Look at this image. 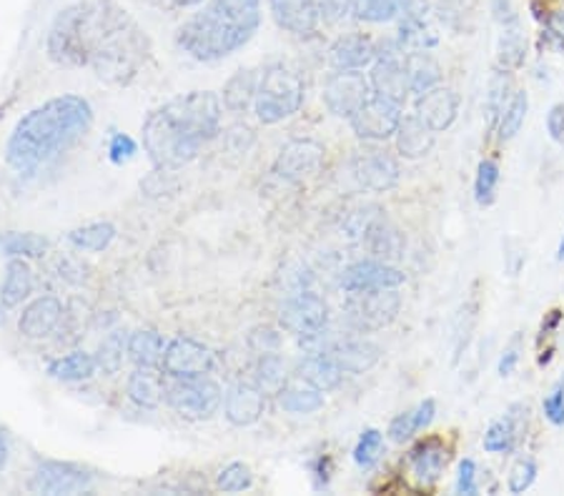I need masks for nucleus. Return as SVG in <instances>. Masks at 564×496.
<instances>
[{"mask_svg": "<svg viewBox=\"0 0 564 496\" xmlns=\"http://www.w3.org/2000/svg\"><path fill=\"white\" fill-rule=\"evenodd\" d=\"M318 8H322V18L344 21L354 8V0H318Z\"/></svg>", "mask_w": 564, "mask_h": 496, "instance_id": "56", "label": "nucleus"}, {"mask_svg": "<svg viewBox=\"0 0 564 496\" xmlns=\"http://www.w3.org/2000/svg\"><path fill=\"white\" fill-rule=\"evenodd\" d=\"M48 58L63 69H88L111 86H128L151 58V40L116 0H78L55 15Z\"/></svg>", "mask_w": 564, "mask_h": 496, "instance_id": "1", "label": "nucleus"}, {"mask_svg": "<svg viewBox=\"0 0 564 496\" xmlns=\"http://www.w3.org/2000/svg\"><path fill=\"white\" fill-rule=\"evenodd\" d=\"M166 394H168V386L163 384V379L156 369L136 367V371L128 379V396L136 407L159 409L163 399H166Z\"/></svg>", "mask_w": 564, "mask_h": 496, "instance_id": "28", "label": "nucleus"}, {"mask_svg": "<svg viewBox=\"0 0 564 496\" xmlns=\"http://www.w3.org/2000/svg\"><path fill=\"white\" fill-rule=\"evenodd\" d=\"M562 319H564V313H562V309H552L550 313H547L544 317V321H542V328H539V342H542V338H547V336H552L554 331L560 328V324H562Z\"/></svg>", "mask_w": 564, "mask_h": 496, "instance_id": "59", "label": "nucleus"}, {"mask_svg": "<svg viewBox=\"0 0 564 496\" xmlns=\"http://www.w3.org/2000/svg\"><path fill=\"white\" fill-rule=\"evenodd\" d=\"M404 48L397 44L376 46V61L369 71V86L374 96L387 98V101L404 106L409 98V83L404 71Z\"/></svg>", "mask_w": 564, "mask_h": 496, "instance_id": "9", "label": "nucleus"}, {"mask_svg": "<svg viewBox=\"0 0 564 496\" xmlns=\"http://www.w3.org/2000/svg\"><path fill=\"white\" fill-rule=\"evenodd\" d=\"M519 363V342L514 338V342L506 346L500 363H497V371H500V376H512V371L517 369Z\"/></svg>", "mask_w": 564, "mask_h": 496, "instance_id": "57", "label": "nucleus"}, {"mask_svg": "<svg viewBox=\"0 0 564 496\" xmlns=\"http://www.w3.org/2000/svg\"><path fill=\"white\" fill-rule=\"evenodd\" d=\"M510 90H512V73L506 69H500L489 80V90H487V101H485V111H487V123L489 131L497 128V121H500L502 111L510 103Z\"/></svg>", "mask_w": 564, "mask_h": 496, "instance_id": "42", "label": "nucleus"}, {"mask_svg": "<svg viewBox=\"0 0 564 496\" xmlns=\"http://www.w3.org/2000/svg\"><path fill=\"white\" fill-rule=\"evenodd\" d=\"M176 5H181V8H188V5H199L201 0H174Z\"/></svg>", "mask_w": 564, "mask_h": 496, "instance_id": "62", "label": "nucleus"}, {"mask_svg": "<svg viewBox=\"0 0 564 496\" xmlns=\"http://www.w3.org/2000/svg\"><path fill=\"white\" fill-rule=\"evenodd\" d=\"M261 76L253 69L236 71L231 78L226 80L224 90H221V103L228 113H247L253 103H256Z\"/></svg>", "mask_w": 564, "mask_h": 496, "instance_id": "26", "label": "nucleus"}, {"mask_svg": "<svg viewBox=\"0 0 564 496\" xmlns=\"http://www.w3.org/2000/svg\"><path fill=\"white\" fill-rule=\"evenodd\" d=\"M33 286H36V276H33L28 259H11L5 266L3 286H0V306L5 309L21 306L33 294Z\"/></svg>", "mask_w": 564, "mask_h": 496, "instance_id": "29", "label": "nucleus"}, {"mask_svg": "<svg viewBox=\"0 0 564 496\" xmlns=\"http://www.w3.org/2000/svg\"><path fill=\"white\" fill-rule=\"evenodd\" d=\"M369 78H364V73L359 71L334 73L324 86V103L337 119H351V115L369 101Z\"/></svg>", "mask_w": 564, "mask_h": 496, "instance_id": "13", "label": "nucleus"}, {"mask_svg": "<svg viewBox=\"0 0 564 496\" xmlns=\"http://www.w3.org/2000/svg\"><path fill=\"white\" fill-rule=\"evenodd\" d=\"M542 411L550 424L554 426H564V382H560L557 386L547 394V399L542 404Z\"/></svg>", "mask_w": 564, "mask_h": 496, "instance_id": "52", "label": "nucleus"}, {"mask_svg": "<svg viewBox=\"0 0 564 496\" xmlns=\"http://www.w3.org/2000/svg\"><path fill=\"white\" fill-rule=\"evenodd\" d=\"M109 156L113 163H126L136 156V140L126 136V134H116L111 138V146H109Z\"/></svg>", "mask_w": 564, "mask_h": 496, "instance_id": "54", "label": "nucleus"}, {"mask_svg": "<svg viewBox=\"0 0 564 496\" xmlns=\"http://www.w3.org/2000/svg\"><path fill=\"white\" fill-rule=\"evenodd\" d=\"M63 321V303L59 296H38L23 309L18 319V331L26 338L51 336Z\"/></svg>", "mask_w": 564, "mask_h": 496, "instance_id": "21", "label": "nucleus"}, {"mask_svg": "<svg viewBox=\"0 0 564 496\" xmlns=\"http://www.w3.org/2000/svg\"><path fill=\"white\" fill-rule=\"evenodd\" d=\"M276 26L293 36H312L322 21L318 0H268Z\"/></svg>", "mask_w": 564, "mask_h": 496, "instance_id": "19", "label": "nucleus"}, {"mask_svg": "<svg viewBox=\"0 0 564 496\" xmlns=\"http://www.w3.org/2000/svg\"><path fill=\"white\" fill-rule=\"evenodd\" d=\"M381 219V209L376 206H362V209H354L344 221V234L354 241H364V236L369 234L372 226Z\"/></svg>", "mask_w": 564, "mask_h": 496, "instance_id": "46", "label": "nucleus"}, {"mask_svg": "<svg viewBox=\"0 0 564 496\" xmlns=\"http://www.w3.org/2000/svg\"><path fill=\"white\" fill-rule=\"evenodd\" d=\"M0 251L8 259H43L48 251V238L38 234H21V231H8L0 236Z\"/></svg>", "mask_w": 564, "mask_h": 496, "instance_id": "37", "label": "nucleus"}, {"mask_svg": "<svg viewBox=\"0 0 564 496\" xmlns=\"http://www.w3.org/2000/svg\"><path fill=\"white\" fill-rule=\"evenodd\" d=\"M497 58H500V69H506V71L519 69V65L525 63L527 36H525V30H522L519 21L506 23V26H502L500 53H497Z\"/></svg>", "mask_w": 564, "mask_h": 496, "instance_id": "38", "label": "nucleus"}, {"mask_svg": "<svg viewBox=\"0 0 564 496\" xmlns=\"http://www.w3.org/2000/svg\"><path fill=\"white\" fill-rule=\"evenodd\" d=\"M249 344H251V349L259 354H274V351H279L281 336L276 334L274 328H253L249 334Z\"/></svg>", "mask_w": 564, "mask_h": 496, "instance_id": "53", "label": "nucleus"}, {"mask_svg": "<svg viewBox=\"0 0 564 496\" xmlns=\"http://www.w3.org/2000/svg\"><path fill=\"white\" fill-rule=\"evenodd\" d=\"M324 146L312 138L289 140L274 161L276 178L286 184H301V181L316 176L324 165Z\"/></svg>", "mask_w": 564, "mask_h": 496, "instance_id": "12", "label": "nucleus"}, {"mask_svg": "<svg viewBox=\"0 0 564 496\" xmlns=\"http://www.w3.org/2000/svg\"><path fill=\"white\" fill-rule=\"evenodd\" d=\"M364 244L369 248V253L374 259L379 261H394L399 256L404 253V238H402V231L397 226H391L387 219H379L372 226L369 234L364 236Z\"/></svg>", "mask_w": 564, "mask_h": 496, "instance_id": "32", "label": "nucleus"}, {"mask_svg": "<svg viewBox=\"0 0 564 496\" xmlns=\"http://www.w3.org/2000/svg\"><path fill=\"white\" fill-rule=\"evenodd\" d=\"M381 449H384V434L379 432V429H366V432L359 436V444L354 449V461L362 469H369L376 464V461H379Z\"/></svg>", "mask_w": 564, "mask_h": 496, "instance_id": "47", "label": "nucleus"}, {"mask_svg": "<svg viewBox=\"0 0 564 496\" xmlns=\"http://www.w3.org/2000/svg\"><path fill=\"white\" fill-rule=\"evenodd\" d=\"M116 226L109 221H96V223H88V226H80V228H73L68 234V241L80 248V251H105L113 244V238H116Z\"/></svg>", "mask_w": 564, "mask_h": 496, "instance_id": "40", "label": "nucleus"}, {"mask_svg": "<svg viewBox=\"0 0 564 496\" xmlns=\"http://www.w3.org/2000/svg\"><path fill=\"white\" fill-rule=\"evenodd\" d=\"M126 354H128V334L126 331H111V334L98 344V351L93 354L98 371H103L105 376L118 374L121 367H124Z\"/></svg>", "mask_w": 564, "mask_h": 496, "instance_id": "39", "label": "nucleus"}, {"mask_svg": "<svg viewBox=\"0 0 564 496\" xmlns=\"http://www.w3.org/2000/svg\"><path fill=\"white\" fill-rule=\"evenodd\" d=\"M404 284V271L391 266L389 261L366 259L351 263L339 278V286L347 294H364V292H381V288H399Z\"/></svg>", "mask_w": 564, "mask_h": 496, "instance_id": "16", "label": "nucleus"}, {"mask_svg": "<svg viewBox=\"0 0 564 496\" xmlns=\"http://www.w3.org/2000/svg\"><path fill=\"white\" fill-rule=\"evenodd\" d=\"M351 13L364 23H389L399 18V0H354Z\"/></svg>", "mask_w": 564, "mask_h": 496, "instance_id": "44", "label": "nucleus"}, {"mask_svg": "<svg viewBox=\"0 0 564 496\" xmlns=\"http://www.w3.org/2000/svg\"><path fill=\"white\" fill-rule=\"evenodd\" d=\"M527 111H529V96L525 94V90H517V94L510 98V103H506L500 121H497L494 131H497V136H500V140H512L519 134L522 126H525V121H527Z\"/></svg>", "mask_w": 564, "mask_h": 496, "instance_id": "43", "label": "nucleus"}, {"mask_svg": "<svg viewBox=\"0 0 564 496\" xmlns=\"http://www.w3.org/2000/svg\"><path fill=\"white\" fill-rule=\"evenodd\" d=\"M557 261H564V234H562V241L557 246Z\"/></svg>", "mask_w": 564, "mask_h": 496, "instance_id": "63", "label": "nucleus"}, {"mask_svg": "<svg viewBox=\"0 0 564 496\" xmlns=\"http://www.w3.org/2000/svg\"><path fill=\"white\" fill-rule=\"evenodd\" d=\"M93 486V474L71 461H40L33 471L28 489L33 494H84Z\"/></svg>", "mask_w": 564, "mask_h": 496, "instance_id": "11", "label": "nucleus"}, {"mask_svg": "<svg viewBox=\"0 0 564 496\" xmlns=\"http://www.w3.org/2000/svg\"><path fill=\"white\" fill-rule=\"evenodd\" d=\"M279 321L284 331L312 342V338L322 336L326 326H329V306H326V301L314 288H301V292L286 294Z\"/></svg>", "mask_w": 564, "mask_h": 496, "instance_id": "8", "label": "nucleus"}, {"mask_svg": "<svg viewBox=\"0 0 564 496\" xmlns=\"http://www.w3.org/2000/svg\"><path fill=\"white\" fill-rule=\"evenodd\" d=\"M527 419L529 409L525 404H514L502 419H497L485 434V451L489 454H510L517 449V444L525 439L527 434Z\"/></svg>", "mask_w": 564, "mask_h": 496, "instance_id": "18", "label": "nucleus"}, {"mask_svg": "<svg viewBox=\"0 0 564 496\" xmlns=\"http://www.w3.org/2000/svg\"><path fill=\"white\" fill-rule=\"evenodd\" d=\"M329 357L337 361V367L344 374H366V371L376 367V361L381 357V349L374 342L366 338H344L324 349Z\"/></svg>", "mask_w": 564, "mask_h": 496, "instance_id": "22", "label": "nucleus"}, {"mask_svg": "<svg viewBox=\"0 0 564 496\" xmlns=\"http://www.w3.org/2000/svg\"><path fill=\"white\" fill-rule=\"evenodd\" d=\"M552 359H554V346H550V349L542 351V357L537 359V363H539V367H550Z\"/></svg>", "mask_w": 564, "mask_h": 496, "instance_id": "61", "label": "nucleus"}, {"mask_svg": "<svg viewBox=\"0 0 564 496\" xmlns=\"http://www.w3.org/2000/svg\"><path fill=\"white\" fill-rule=\"evenodd\" d=\"M447 461H449V451L439 436L424 439L409 451V467H412L414 476L419 479L424 486L439 482V476L444 474Z\"/></svg>", "mask_w": 564, "mask_h": 496, "instance_id": "23", "label": "nucleus"}, {"mask_svg": "<svg viewBox=\"0 0 564 496\" xmlns=\"http://www.w3.org/2000/svg\"><path fill=\"white\" fill-rule=\"evenodd\" d=\"M224 103L211 90H191L163 103L143 123V148L159 171L184 169L221 131Z\"/></svg>", "mask_w": 564, "mask_h": 496, "instance_id": "2", "label": "nucleus"}, {"mask_svg": "<svg viewBox=\"0 0 564 496\" xmlns=\"http://www.w3.org/2000/svg\"><path fill=\"white\" fill-rule=\"evenodd\" d=\"M253 384L266 396L281 392L286 386V363L279 354H259L256 367H253Z\"/></svg>", "mask_w": 564, "mask_h": 496, "instance_id": "41", "label": "nucleus"}, {"mask_svg": "<svg viewBox=\"0 0 564 496\" xmlns=\"http://www.w3.org/2000/svg\"><path fill=\"white\" fill-rule=\"evenodd\" d=\"M166 401L181 419L206 421L214 417L221 409V404H224V392H221V386L209 376L176 379V384L168 386Z\"/></svg>", "mask_w": 564, "mask_h": 496, "instance_id": "7", "label": "nucleus"}, {"mask_svg": "<svg viewBox=\"0 0 564 496\" xmlns=\"http://www.w3.org/2000/svg\"><path fill=\"white\" fill-rule=\"evenodd\" d=\"M537 479V464L532 459H519L517 464L512 467L510 479H506V486H510L512 494H525L529 486L535 484Z\"/></svg>", "mask_w": 564, "mask_h": 496, "instance_id": "49", "label": "nucleus"}, {"mask_svg": "<svg viewBox=\"0 0 564 496\" xmlns=\"http://www.w3.org/2000/svg\"><path fill=\"white\" fill-rule=\"evenodd\" d=\"M547 134L564 148V103L552 106L550 113H547Z\"/></svg>", "mask_w": 564, "mask_h": 496, "instance_id": "55", "label": "nucleus"}, {"mask_svg": "<svg viewBox=\"0 0 564 496\" xmlns=\"http://www.w3.org/2000/svg\"><path fill=\"white\" fill-rule=\"evenodd\" d=\"M253 484V474L247 464H241V461H234V464H228L221 469V474L216 479V486L221 492H228V494H236V492H247L249 486Z\"/></svg>", "mask_w": 564, "mask_h": 496, "instance_id": "48", "label": "nucleus"}, {"mask_svg": "<svg viewBox=\"0 0 564 496\" xmlns=\"http://www.w3.org/2000/svg\"><path fill=\"white\" fill-rule=\"evenodd\" d=\"M477 474H479V469L472 459L460 461V469H456V494H462V496L477 494L479 492Z\"/></svg>", "mask_w": 564, "mask_h": 496, "instance_id": "51", "label": "nucleus"}, {"mask_svg": "<svg viewBox=\"0 0 564 496\" xmlns=\"http://www.w3.org/2000/svg\"><path fill=\"white\" fill-rule=\"evenodd\" d=\"M329 58L337 71H364L376 61V44L372 38L351 33L331 46Z\"/></svg>", "mask_w": 564, "mask_h": 496, "instance_id": "24", "label": "nucleus"}, {"mask_svg": "<svg viewBox=\"0 0 564 496\" xmlns=\"http://www.w3.org/2000/svg\"><path fill=\"white\" fill-rule=\"evenodd\" d=\"M306 86L297 71L284 63H274L264 71L259 80V94L253 111L264 126H274L291 115H297L304 106Z\"/></svg>", "mask_w": 564, "mask_h": 496, "instance_id": "5", "label": "nucleus"}, {"mask_svg": "<svg viewBox=\"0 0 564 496\" xmlns=\"http://www.w3.org/2000/svg\"><path fill=\"white\" fill-rule=\"evenodd\" d=\"M542 44L557 48L560 53H564V11H554L547 15L542 28Z\"/></svg>", "mask_w": 564, "mask_h": 496, "instance_id": "50", "label": "nucleus"}, {"mask_svg": "<svg viewBox=\"0 0 564 496\" xmlns=\"http://www.w3.org/2000/svg\"><path fill=\"white\" fill-rule=\"evenodd\" d=\"M492 13H494V18L500 21V26H506V23L519 21L517 5H514V0H492Z\"/></svg>", "mask_w": 564, "mask_h": 496, "instance_id": "58", "label": "nucleus"}, {"mask_svg": "<svg viewBox=\"0 0 564 496\" xmlns=\"http://www.w3.org/2000/svg\"><path fill=\"white\" fill-rule=\"evenodd\" d=\"M341 376H344V371L337 367V361L326 351H316L312 357H304L297 367V379L318 388V392H331V388H337L341 384Z\"/></svg>", "mask_w": 564, "mask_h": 496, "instance_id": "27", "label": "nucleus"}, {"mask_svg": "<svg viewBox=\"0 0 564 496\" xmlns=\"http://www.w3.org/2000/svg\"><path fill=\"white\" fill-rule=\"evenodd\" d=\"M266 394L256 384L236 382L224 394V417L234 426H251L264 417Z\"/></svg>", "mask_w": 564, "mask_h": 496, "instance_id": "17", "label": "nucleus"}, {"mask_svg": "<svg viewBox=\"0 0 564 496\" xmlns=\"http://www.w3.org/2000/svg\"><path fill=\"white\" fill-rule=\"evenodd\" d=\"M416 115L427 123V126L441 134L447 131L460 115V96L452 88H431L427 94L416 96Z\"/></svg>", "mask_w": 564, "mask_h": 496, "instance_id": "20", "label": "nucleus"}, {"mask_svg": "<svg viewBox=\"0 0 564 496\" xmlns=\"http://www.w3.org/2000/svg\"><path fill=\"white\" fill-rule=\"evenodd\" d=\"M437 134L431 131L427 123H424L419 115H404L402 123H399L397 128V151L399 156H404L409 161H416V159H424L431 148H435V138Z\"/></svg>", "mask_w": 564, "mask_h": 496, "instance_id": "25", "label": "nucleus"}, {"mask_svg": "<svg viewBox=\"0 0 564 496\" xmlns=\"http://www.w3.org/2000/svg\"><path fill=\"white\" fill-rule=\"evenodd\" d=\"M500 186V165L485 159L477 165V176H474V198L479 206H492Z\"/></svg>", "mask_w": 564, "mask_h": 496, "instance_id": "45", "label": "nucleus"}, {"mask_svg": "<svg viewBox=\"0 0 564 496\" xmlns=\"http://www.w3.org/2000/svg\"><path fill=\"white\" fill-rule=\"evenodd\" d=\"M402 119H404L402 106L372 94L369 101L351 115L349 123L351 128H354V134L362 140H387L397 134Z\"/></svg>", "mask_w": 564, "mask_h": 496, "instance_id": "14", "label": "nucleus"}, {"mask_svg": "<svg viewBox=\"0 0 564 496\" xmlns=\"http://www.w3.org/2000/svg\"><path fill=\"white\" fill-rule=\"evenodd\" d=\"M399 46L406 51H429L439 44V33L427 18H399Z\"/></svg>", "mask_w": 564, "mask_h": 496, "instance_id": "36", "label": "nucleus"}, {"mask_svg": "<svg viewBox=\"0 0 564 496\" xmlns=\"http://www.w3.org/2000/svg\"><path fill=\"white\" fill-rule=\"evenodd\" d=\"M261 26V0H209L176 33V44L196 61L214 63L249 44Z\"/></svg>", "mask_w": 564, "mask_h": 496, "instance_id": "4", "label": "nucleus"}, {"mask_svg": "<svg viewBox=\"0 0 564 496\" xmlns=\"http://www.w3.org/2000/svg\"><path fill=\"white\" fill-rule=\"evenodd\" d=\"M93 126V109L84 96H55L30 109L5 140V163L18 173L43 169L84 140Z\"/></svg>", "mask_w": 564, "mask_h": 496, "instance_id": "3", "label": "nucleus"}, {"mask_svg": "<svg viewBox=\"0 0 564 496\" xmlns=\"http://www.w3.org/2000/svg\"><path fill=\"white\" fill-rule=\"evenodd\" d=\"M399 309H402V296L397 294V288H381V292L349 294L344 317L349 326L359 334H372V331H381L394 324Z\"/></svg>", "mask_w": 564, "mask_h": 496, "instance_id": "6", "label": "nucleus"}, {"mask_svg": "<svg viewBox=\"0 0 564 496\" xmlns=\"http://www.w3.org/2000/svg\"><path fill=\"white\" fill-rule=\"evenodd\" d=\"M163 349H166V342H163V336L153 328H138L128 336V359L134 361L136 367H161Z\"/></svg>", "mask_w": 564, "mask_h": 496, "instance_id": "33", "label": "nucleus"}, {"mask_svg": "<svg viewBox=\"0 0 564 496\" xmlns=\"http://www.w3.org/2000/svg\"><path fill=\"white\" fill-rule=\"evenodd\" d=\"M98 371L93 354L73 351L68 357H61L48 363V376L59 379V382H86Z\"/></svg>", "mask_w": 564, "mask_h": 496, "instance_id": "35", "label": "nucleus"}, {"mask_svg": "<svg viewBox=\"0 0 564 496\" xmlns=\"http://www.w3.org/2000/svg\"><path fill=\"white\" fill-rule=\"evenodd\" d=\"M404 71H406L409 94L414 96H422L427 94V90L437 88L441 80V69L437 58L429 51H409L404 55Z\"/></svg>", "mask_w": 564, "mask_h": 496, "instance_id": "30", "label": "nucleus"}, {"mask_svg": "<svg viewBox=\"0 0 564 496\" xmlns=\"http://www.w3.org/2000/svg\"><path fill=\"white\" fill-rule=\"evenodd\" d=\"M8 464V442H5V434L0 432V471L5 469Z\"/></svg>", "mask_w": 564, "mask_h": 496, "instance_id": "60", "label": "nucleus"}, {"mask_svg": "<svg viewBox=\"0 0 564 496\" xmlns=\"http://www.w3.org/2000/svg\"><path fill=\"white\" fill-rule=\"evenodd\" d=\"M279 407L286 413H297V417H306V413H316L318 409H324V392L309 386L306 382L284 386L279 392Z\"/></svg>", "mask_w": 564, "mask_h": 496, "instance_id": "34", "label": "nucleus"}, {"mask_svg": "<svg viewBox=\"0 0 564 496\" xmlns=\"http://www.w3.org/2000/svg\"><path fill=\"white\" fill-rule=\"evenodd\" d=\"M437 417V404L435 399H424L422 404H416L414 409H409L399 417L391 419L389 424V439L402 444L406 439H412L414 434H419L422 429H427L431 421Z\"/></svg>", "mask_w": 564, "mask_h": 496, "instance_id": "31", "label": "nucleus"}, {"mask_svg": "<svg viewBox=\"0 0 564 496\" xmlns=\"http://www.w3.org/2000/svg\"><path fill=\"white\" fill-rule=\"evenodd\" d=\"M351 176L356 178V184L364 191L384 194L399 184L402 169H399V163L389 153L379 151V148H369V151H359L351 159Z\"/></svg>", "mask_w": 564, "mask_h": 496, "instance_id": "15", "label": "nucleus"}, {"mask_svg": "<svg viewBox=\"0 0 564 496\" xmlns=\"http://www.w3.org/2000/svg\"><path fill=\"white\" fill-rule=\"evenodd\" d=\"M216 367V357L209 346L196 342L191 336L171 338L163 349L161 371L171 379H193L209 376Z\"/></svg>", "mask_w": 564, "mask_h": 496, "instance_id": "10", "label": "nucleus"}]
</instances>
